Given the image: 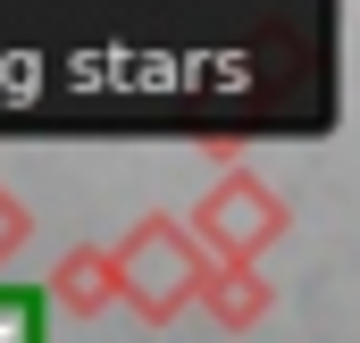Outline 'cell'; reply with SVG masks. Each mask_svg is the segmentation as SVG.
Here are the masks:
<instances>
[{
  "label": "cell",
  "mask_w": 360,
  "mask_h": 343,
  "mask_svg": "<svg viewBox=\"0 0 360 343\" xmlns=\"http://www.w3.org/2000/svg\"><path fill=\"white\" fill-rule=\"evenodd\" d=\"M0 343H51V293L42 285H0Z\"/></svg>",
  "instance_id": "6da1fadb"
}]
</instances>
